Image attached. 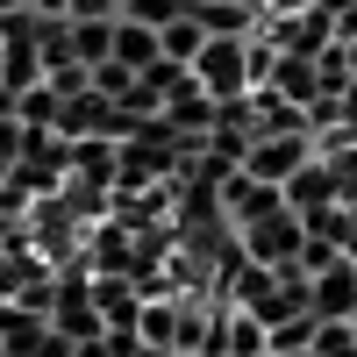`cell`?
<instances>
[{
	"mask_svg": "<svg viewBox=\"0 0 357 357\" xmlns=\"http://www.w3.org/2000/svg\"><path fill=\"white\" fill-rule=\"evenodd\" d=\"M257 36L272 43L279 57H307V65H321V57L336 50V22L321 15V8H293V15H264Z\"/></svg>",
	"mask_w": 357,
	"mask_h": 357,
	"instance_id": "1",
	"label": "cell"
},
{
	"mask_svg": "<svg viewBox=\"0 0 357 357\" xmlns=\"http://www.w3.org/2000/svg\"><path fill=\"white\" fill-rule=\"evenodd\" d=\"M314 158H321V143H314L307 129H301V136H257V143H250V158H243V172L257 178V186H279V193H286Z\"/></svg>",
	"mask_w": 357,
	"mask_h": 357,
	"instance_id": "2",
	"label": "cell"
},
{
	"mask_svg": "<svg viewBox=\"0 0 357 357\" xmlns=\"http://www.w3.org/2000/svg\"><path fill=\"white\" fill-rule=\"evenodd\" d=\"M193 79L207 86V100L215 107H229V100H250V36L243 43H207L200 50V65H193Z\"/></svg>",
	"mask_w": 357,
	"mask_h": 357,
	"instance_id": "3",
	"label": "cell"
},
{
	"mask_svg": "<svg viewBox=\"0 0 357 357\" xmlns=\"http://www.w3.org/2000/svg\"><path fill=\"white\" fill-rule=\"evenodd\" d=\"M236 243H243L250 264H264V272H286V264H301L307 229H301V215H279V222H264V229H243Z\"/></svg>",
	"mask_w": 357,
	"mask_h": 357,
	"instance_id": "4",
	"label": "cell"
},
{
	"mask_svg": "<svg viewBox=\"0 0 357 357\" xmlns=\"http://www.w3.org/2000/svg\"><path fill=\"white\" fill-rule=\"evenodd\" d=\"M307 314L314 321H357V264L343 257L336 272L307 279Z\"/></svg>",
	"mask_w": 357,
	"mask_h": 357,
	"instance_id": "5",
	"label": "cell"
},
{
	"mask_svg": "<svg viewBox=\"0 0 357 357\" xmlns=\"http://www.w3.org/2000/svg\"><path fill=\"white\" fill-rule=\"evenodd\" d=\"M264 93H279L286 107H301V114H314V107H321V72L307 65V57H279V79L264 86Z\"/></svg>",
	"mask_w": 357,
	"mask_h": 357,
	"instance_id": "6",
	"label": "cell"
},
{
	"mask_svg": "<svg viewBox=\"0 0 357 357\" xmlns=\"http://www.w3.org/2000/svg\"><path fill=\"white\" fill-rule=\"evenodd\" d=\"M114 57L143 79L151 65H165V36H158V29H143V22H114Z\"/></svg>",
	"mask_w": 357,
	"mask_h": 357,
	"instance_id": "7",
	"label": "cell"
},
{
	"mask_svg": "<svg viewBox=\"0 0 357 357\" xmlns=\"http://www.w3.org/2000/svg\"><path fill=\"white\" fill-rule=\"evenodd\" d=\"M65 50H72V65L100 72L114 57V22H65Z\"/></svg>",
	"mask_w": 357,
	"mask_h": 357,
	"instance_id": "8",
	"label": "cell"
},
{
	"mask_svg": "<svg viewBox=\"0 0 357 357\" xmlns=\"http://www.w3.org/2000/svg\"><path fill=\"white\" fill-rule=\"evenodd\" d=\"M207 43H215V36H207V29H200L193 15H178V22L165 29V65H178V72H193Z\"/></svg>",
	"mask_w": 357,
	"mask_h": 357,
	"instance_id": "9",
	"label": "cell"
},
{
	"mask_svg": "<svg viewBox=\"0 0 357 357\" xmlns=\"http://www.w3.org/2000/svg\"><path fill=\"white\" fill-rule=\"evenodd\" d=\"M93 93H100V100H114V107H122V100L136 93V72L122 65V57H107V65L93 72Z\"/></svg>",
	"mask_w": 357,
	"mask_h": 357,
	"instance_id": "10",
	"label": "cell"
},
{
	"mask_svg": "<svg viewBox=\"0 0 357 357\" xmlns=\"http://www.w3.org/2000/svg\"><path fill=\"white\" fill-rule=\"evenodd\" d=\"M336 43H343V50L357 43V8H343V15H336Z\"/></svg>",
	"mask_w": 357,
	"mask_h": 357,
	"instance_id": "11",
	"label": "cell"
},
{
	"mask_svg": "<svg viewBox=\"0 0 357 357\" xmlns=\"http://www.w3.org/2000/svg\"><path fill=\"white\" fill-rule=\"evenodd\" d=\"M0 122H22V93L15 86H0Z\"/></svg>",
	"mask_w": 357,
	"mask_h": 357,
	"instance_id": "12",
	"label": "cell"
},
{
	"mask_svg": "<svg viewBox=\"0 0 357 357\" xmlns=\"http://www.w3.org/2000/svg\"><path fill=\"white\" fill-rule=\"evenodd\" d=\"M8 15H29V0H0V22H8Z\"/></svg>",
	"mask_w": 357,
	"mask_h": 357,
	"instance_id": "13",
	"label": "cell"
},
{
	"mask_svg": "<svg viewBox=\"0 0 357 357\" xmlns=\"http://www.w3.org/2000/svg\"><path fill=\"white\" fill-rule=\"evenodd\" d=\"M0 65H8V50H0Z\"/></svg>",
	"mask_w": 357,
	"mask_h": 357,
	"instance_id": "14",
	"label": "cell"
},
{
	"mask_svg": "<svg viewBox=\"0 0 357 357\" xmlns=\"http://www.w3.org/2000/svg\"><path fill=\"white\" fill-rule=\"evenodd\" d=\"M186 8H200V0H186Z\"/></svg>",
	"mask_w": 357,
	"mask_h": 357,
	"instance_id": "15",
	"label": "cell"
},
{
	"mask_svg": "<svg viewBox=\"0 0 357 357\" xmlns=\"http://www.w3.org/2000/svg\"><path fill=\"white\" fill-rule=\"evenodd\" d=\"M0 357H8V350H0Z\"/></svg>",
	"mask_w": 357,
	"mask_h": 357,
	"instance_id": "16",
	"label": "cell"
}]
</instances>
